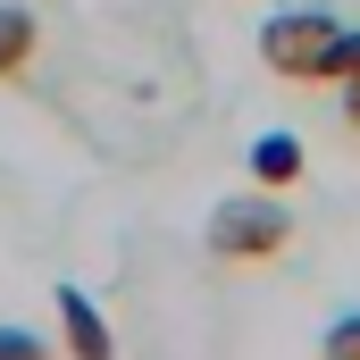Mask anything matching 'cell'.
<instances>
[{"label":"cell","instance_id":"5","mask_svg":"<svg viewBox=\"0 0 360 360\" xmlns=\"http://www.w3.org/2000/svg\"><path fill=\"white\" fill-rule=\"evenodd\" d=\"M293 176H302V143H293V134H260V143H252V184L285 193Z\"/></svg>","mask_w":360,"mask_h":360},{"label":"cell","instance_id":"7","mask_svg":"<svg viewBox=\"0 0 360 360\" xmlns=\"http://www.w3.org/2000/svg\"><path fill=\"white\" fill-rule=\"evenodd\" d=\"M344 126H352V143H360V76L344 84Z\"/></svg>","mask_w":360,"mask_h":360},{"label":"cell","instance_id":"2","mask_svg":"<svg viewBox=\"0 0 360 360\" xmlns=\"http://www.w3.org/2000/svg\"><path fill=\"white\" fill-rule=\"evenodd\" d=\"M201 243H210L226 269H260V260H276V252L293 243V210L269 201V184H260V193H226V201L210 210Z\"/></svg>","mask_w":360,"mask_h":360},{"label":"cell","instance_id":"6","mask_svg":"<svg viewBox=\"0 0 360 360\" xmlns=\"http://www.w3.org/2000/svg\"><path fill=\"white\" fill-rule=\"evenodd\" d=\"M319 352H327V360H360V310H352V319H335V327L319 335Z\"/></svg>","mask_w":360,"mask_h":360},{"label":"cell","instance_id":"4","mask_svg":"<svg viewBox=\"0 0 360 360\" xmlns=\"http://www.w3.org/2000/svg\"><path fill=\"white\" fill-rule=\"evenodd\" d=\"M34 51H42L34 8H0V84H25L34 76Z\"/></svg>","mask_w":360,"mask_h":360},{"label":"cell","instance_id":"1","mask_svg":"<svg viewBox=\"0 0 360 360\" xmlns=\"http://www.w3.org/2000/svg\"><path fill=\"white\" fill-rule=\"evenodd\" d=\"M260 68L285 84H352L360 76V25L344 17H310V8H285L260 25Z\"/></svg>","mask_w":360,"mask_h":360},{"label":"cell","instance_id":"8","mask_svg":"<svg viewBox=\"0 0 360 360\" xmlns=\"http://www.w3.org/2000/svg\"><path fill=\"white\" fill-rule=\"evenodd\" d=\"M0 352H42V344H34L25 327H0Z\"/></svg>","mask_w":360,"mask_h":360},{"label":"cell","instance_id":"3","mask_svg":"<svg viewBox=\"0 0 360 360\" xmlns=\"http://www.w3.org/2000/svg\"><path fill=\"white\" fill-rule=\"evenodd\" d=\"M59 327H68V352L76 360H109V327H101L84 285H59Z\"/></svg>","mask_w":360,"mask_h":360}]
</instances>
